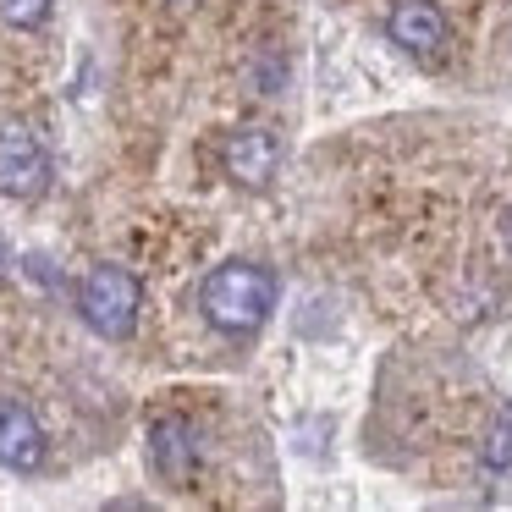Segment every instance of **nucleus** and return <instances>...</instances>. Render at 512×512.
<instances>
[{
    "label": "nucleus",
    "mask_w": 512,
    "mask_h": 512,
    "mask_svg": "<svg viewBox=\"0 0 512 512\" xmlns=\"http://www.w3.org/2000/svg\"><path fill=\"white\" fill-rule=\"evenodd\" d=\"M380 28L424 72H452L468 56V34L463 17L452 12V0H386Z\"/></svg>",
    "instance_id": "obj_1"
},
{
    "label": "nucleus",
    "mask_w": 512,
    "mask_h": 512,
    "mask_svg": "<svg viewBox=\"0 0 512 512\" xmlns=\"http://www.w3.org/2000/svg\"><path fill=\"white\" fill-rule=\"evenodd\" d=\"M199 309L215 331L248 336L270 320V309H276V276H270L265 265H248V259L215 265L199 287Z\"/></svg>",
    "instance_id": "obj_2"
},
{
    "label": "nucleus",
    "mask_w": 512,
    "mask_h": 512,
    "mask_svg": "<svg viewBox=\"0 0 512 512\" xmlns=\"http://www.w3.org/2000/svg\"><path fill=\"white\" fill-rule=\"evenodd\" d=\"M138 309H144V287H138L133 270L94 265L89 276L78 281V314L94 336H105V342H127L133 325H138Z\"/></svg>",
    "instance_id": "obj_3"
},
{
    "label": "nucleus",
    "mask_w": 512,
    "mask_h": 512,
    "mask_svg": "<svg viewBox=\"0 0 512 512\" xmlns=\"http://www.w3.org/2000/svg\"><path fill=\"white\" fill-rule=\"evenodd\" d=\"M204 430L193 419H182V413H160L155 424H149V468H155L166 485L188 490L193 479H199L204 468Z\"/></svg>",
    "instance_id": "obj_4"
},
{
    "label": "nucleus",
    "mask_w": 512,
    "mask_h": 512,
    "mask_svg": "<svg viewBox=\"0 0 512 512\" xmlns=\"http://www.w3.org/2000/svg\"><path fill=\"white\" fill-rule=\"evenodd\" d=\"M50 182V149L28 122H0V193L6 199H39Z\"/></svg>",
    "instance_id": "obj_5"
},
{
    "label": "nucleus",
    "mask_w": 512,
    "mask_h": 512,
    "mask_svg": "<svg viewBox=\"0 0 512 512\" xmlns=\"http://www.w3.org/2000/svg\"><path fill=\"white\" fill-rule=\"evenodd\" d=\"M221 166L237 188H265L281 166V138L270 127H237L221 144Z\"/></svg>",
    "instance_id": "obj_6"
},
{
    "label": "nucleus",
    "mask_w": 512,
    "mask_h": 512,
    "mask_svg": "<svg viewBox=\"0 0 512 512\" xmlns=\"http://www.w3.org/2000/svg\"><path fill=\"white\" fill-rule=\"evenodd\" d=\"M45 463V430H39L34 408L17 397H0V468L34 474Z\"/></svg>",
    "instance_id": "obj_7"
},
{
    "label": "nucleus",
    "mask_w": 512,
    "mask_h": 512,
    "mask_svg": "<svg viewBox=\"0 0 512 512\" xmlns=\"http://www.w3.org/2000/svg\"><path fill=\"white\" fill-rule=\"evenodd\" d=\"M474 452H479V468H485V474H507L512 468V402H496V408H490Z\"/></svg>",
    "instance_id": "obj_8"
},
{
    "label": "nucleus",
    "mask_w": 512,
    "mask_h": 512,
    "mask_svg": "<svg viewBox=\"0 0 512 512\" xmlns=\"http://www.w3.org/2000/svg\"><path fill=\"white\" fill-rule=\"evenodd\" d=\"M50 23V0H0V28L12 34H34Z\"/></svg>",
    "instance_id": "obj_9"
},
{
    "label": "nucleus",
    "mask_w": 512,
    "mask_h": 512,
    "mask_svg": "<svg viewBox=\"0 0 512 512\" xmlns=\"http://www.w3.org/2000/svg\"><path fill=\"white\" fill-rule=\"evenodd\" d=\"M496 254H501V265L512 270V199L496 210Z\"/></svg>",
    "instance_id": "obj_10"
},
{
    "label": "nucleus",
    "mask_w": 512,
    "mask_h": 512,
    "mask_svg": "<svg viewBox=\"0 0 512 512\" xmlns=\"http://www.w3.org/2000/svg\"><path fill=\"white\" fill-rule=\"evenodd\" d=\"M0 265H6V243H0Z\"/></svg>",
    "instance_id": "obj_11"
},
{
    "label": "nucleus",
    "mask_w": 512,
    "mask_h": 512,
    "mask_svg": "<svg viewBox=\"0 0 512 512\" xmlns=\"http://www.w3.org/2000/svg\"><path fill=\"white\" fill-rule=\"evenodd\" d=\"M171 6H193V0H171Z\"/></svg>",
    "instance_id": "obj_12"
}]
</instances>
